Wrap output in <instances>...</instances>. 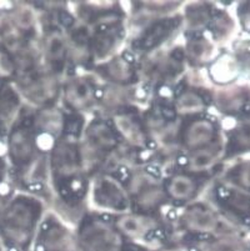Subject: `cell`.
I'll return each instance as SVG.
<instances>
[{
    "mask_svg": "<svg viewBox=\"0 0 250 251\" xmlns=\"http://www.w3.org/2000/svg\"><path fill=\"white\" fill-rule=\"evenodd\" d=\"M84 241L93 250H111L114 246H116L118 237L109 227L101 224H93L86 227Z\"/></svg>",
    "mask_w": 250,
    "mask_h": 251,
    "instance_id": "6da1fadb",
    "label": "cell"
},
{
    "mask_svg": "<svg viewBox=\"0 0 250 251\" xmlns=\"http://www.w3.org/2000/svg\"><path fill=\"white\" fill-rule=\"evenodd\" d=\"M97 195H98L99 201H101L103 205H106V206L120 209L125 205L122 191L110 180H104V181H101V184L99 185L98 190H97Z\"/></svg>",
    "mask_w": 250,
    "mask_h": 251,
    "instance_id": "7a4b0ae2",
    "label": "cell"
},
{
    "mask_svg": "<svg viewBox=\"0 0 250 251\" xmlns=\"http://www.w3.org/2000/svg\"><path fill=\"white\" fill-rule=\"evenodd\" d=\"M212 135V128L208 121H197L190 125L185 134V140L188 145L198 146L203 145L210 140Z\"/></svg>",
    "mask_w": 250,
    "mask_h": 251,
    "instance_id": "3957f363",
    "label": "cell"
},
{
    "mask_svg": "<svg viewBox=\"0 0 250 251\" xmlns=\"http://www.w3.org/2000/svg\"><path fill=\"white\" fill-rule=\"evenodd\" d=\"M186 223L190 227L198 230H209L215 225V220L209 211L201 207H194L186 215Z\"/></svg>",
    "mask_w": 250,
    "mask_h": 251,
    "instance_id": "277c9868",
    "label": "cell"
},
{
    "mask_svg": "<svg viewBox=\"0 0 250 251\" xmlns=\"http://www.w3.org/2000/svg\"><path fill=\"white\" fill-rule=\"evenodd\" d=\"M55 162H56L58 171L66 175L73 173L75 169V165H76V157H75V151L73 150L72 146L65 145L59 148L56 153Z\"/></svg>",
    "mask_w": 250,
    "mask_h": 251,
    "instance_id": "5b68a950",
    "label": "cell"
},
{
    "mask_svg": "<svg viewBox=\"0 0 250 251\" xmlns=\"http://www.w3.org/2000/svg\"><path fill=\"white\" fill-rule=\"evenodd\" d=\"M195 185L193 180L185 176H176L172 180L169 185V191L176 199H188L193 195Z\"/></svg>",
    "mask_w": 250,
    "mask_h": 251,
    "instance_id": "8992f818",
    "label": "cell"
},
{
    "mask_svg": "<svg viewBox=\"0 0 250 251\" xmlns=\"http://www.w3.org/2000/svg\"><path fill=\"white\" fill-rule=\"evenodd\" d=\"M90 90L85 84L83 83H74L70 85L66 91L68 100L74 106H84L90 101Z\"/></svg>",
    "mask_w": 250,
    "mask_h": 251,
    "instance_id": "52a82bcc",
    "label": "cell"
},
{
    "mask_svg": "<svg viewBox=\"0 0 250 251\" xmlns=\"http://www.w3.org/2000/svg\"><path fill=\"white\" fill-rule=\"evenodd\" d=\"M201 106H203V101L200 100L198 95H195L193 93L184 94L179 99V103H178L179 110L184 112H193V111L201 110Z\"/></svg>",
    "mask_w": 250,
    "mask_h": 251,
    "instance_id": "ba28073f",
    "label": "cell"
},
{
    "mask_svg": "<svg viewBox=\"0 0 250 251\" xmlns=\"http://www.w3.org/2000/svg\"><path fill=\"white\" fill-rule=\"evenodd\" d=\"M47 51L51 60H60V58L64 54V43H63L61 37L55 35L50 37L48 41Z\"/></svg>",
    "mask_w": 250,
    "mask_h": 251,
    "instance_id": "9c48e42d",
    "label": "cell"
},
{
    "mask_svg": "<svg viewBox=\"0 0 250 251\" xmlns=\"http://www.w3.org/2000/svg\"><path fill=\"white\" fill-rule=\"evenodd\" d=\"M119 119L120 120L118 121V125L120 130L124 132V135H126L131 140L140 139V130L134 121H131L129 118H119Z\"/></svg>",
    "mask_w": 250,
    "mask_h": 251,
    "instance_id": "30bf717a",
    "label": "cell"
},
{
    "mask_svg": "<svg viewBox=\"0 0 250 251\" xmlns=\"http://www.w3.org/2000/svg\"><path fill=\"white\" fill-rule=\"evenodd\" d=\"M169 30V23H160L156 24L154 28H151L148 34L147 37H145V43L147 45H154L156 44L158 41L161 40V37L166 35V31Z\"/></svg>",
    "mask_w": 250,
    "mask_h": 251,
    "instance_id": "8fae6325",
    "label": "cell"
},
{
    "mask_svg": "<svg viewBox=\"0 0 250 251\" xmlns=\"http://www.w3.org/2000/svg\"><path fill=\"white\" fill-rule=\"evenodd\" d=\"M109 71L111 73L112 78H116L118 80H125V78L130 76V68L126 62L122 60L112 61L109 65Z\"/></svg>",
    "mask_w": 250,
    "mask_h": 251,
    "instance_id": "7c38bea8",
    "label": "cell"
},
{
    "mask_svg": "<svg viewBox=\"0 0 250 251\" xmlns=\"http://www.w3.org/2000/svg\"><path fill=\"white\" fill-rule=\"evenodd\" d=\"M210 161H211L210 153L205 151V150H201V151H198L197 155L194 156L193 161H191V165L194 167H198V169H201V167H205Z\"/></svg>",
    "mask_w": 250,
    "mask_h": 251,
    "instance_id": "4fadbf2b",
    "label": "cell"
},
{
    "mask_svg": "<svg viewBox=\"0 0 250 251\" xmlns=\"http://www.w3.org/2000/svg\"><path fill=\"white\" fill-rule=\"evenodd\" d=\"M120 226L129 232H138L140 231V229H143L140 221L138 219H134V217H124L120 221Z\"/></svg>",
    "mask_w": 250,
    "mask_h": 251,
    "instance_id": "5bb4252c",
    "label": "cell"
}]
</instances>
